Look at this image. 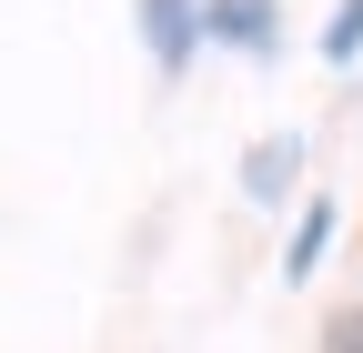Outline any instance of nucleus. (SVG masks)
Wrapping results in <instances>:
<instances>
[{
    "instance_id": "obj_1",
    "label": "nucleus",
    "mask_w": 363,
    "mask_h": 353,
    "mask_svg": "<svg viewBox=\"0 0 363 353\" xmlns=\"http://www.w3.org/2000/svg\"><path fill=\"white\" fill-rule=\"evenodd\" d=\"M131 11H142V51H152V71L182 81V71H192V51H202V0H131Z\"/></svg>"
},
{
    "instance_id": "obj_2",
    "label": "nucleus",
    "mask_w": 363,
    "mask_h": 353,
    "mask_svg": "<svg viewBox=\"0 0 363 353\" xmlns=\"http://www.w3.org/2000/svg\"><path fill=\"white\" fill-rule=\"evenodd\" d=\"M202 40H222V51L262 61L272 40H283V0H202Z\"/></svg>"
},
{
    "instance_id": "obj_3",
    "label": "nucleus",
    "mask_w": 363,
    "mask_h": 353,
    "mask_svg": "<svg viewBox=\"0 0 363 353\" xmlns=\"http://www.w3.org/2000/svg\"><path fill=\"white\" fill-rule=\"evenodd\" d=\"M293 172H303V142H252V152H242V192H252V202H283Z\"/></svg>"
},
{
    "instance_id": "obj_4",
    "label": "nucleus",
    "mask_w": 363,
    "mask_h": 353,
    "mask_svg": "<svg viewBox=\"0 0 363 353\" xmlns=\"http://www.w3.org/2000/svg\"><path fill=\"white\" fill-rule=\"evenodd\" d=\"M333 223H343L333 202H303V223H293V242H283V283H313V262H323V242H333Z\"/></svg>"
},
{
    "instance_id": "obj_5",
    "label": "nucleus",
    "mask_w": 363,
    "mask_h": 353,
    "mask_svg": "<svg viewBox=\"0 0 363 353\" xmlns=\"http://www.w3.org/2000/svg\"><path fill=\"white\" fill-rule=\"evenodd\" d=\"M323 61H363V0H333V21H323Z\"/></svg>"
},
{
    "instance_id": "obj_6",
    "label": "nucleus",
    "mask_w": 363,
    "mask_h": 353,
    "mask_svg": "<svg viewBox=\"0 0 363 353\" xmlns=\"http://www.w3.org/2000/svg\"><path fill=\"white\" fill-rule=\"evenodd\" d=\"M323 353H363V303H343V313L323 323Z\"/></svg>"
}]
</instances>
